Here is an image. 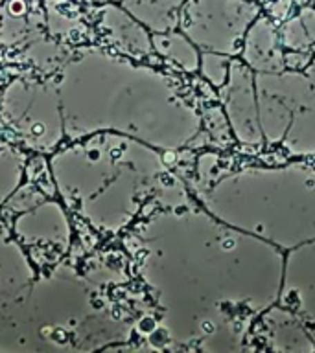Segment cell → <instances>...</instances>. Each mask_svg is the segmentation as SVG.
<instances>
[{"label": "cell", "instance_id": "cell-1", "mask_svg": "<svg viewBox=\"0 0 315 353\" xmlns=\"http://www.w3.org/2000/svg\"><path fill=\"white\" fill-rule=\"evenodd\" d=\"M177 217L184 232L182 341L207 352L242 350L253 324L278 302L286 256L192 203Z\"/></svg>", "mask_w": 315, "mask_h": 353}, {"label": "cell", "instance_id": "cell-2", "mask_svg": "<svg viewBox=\"0 0 315 353\" xmlns=\"http://www.w3.org/2000/svg\"><path fill=\"white\" fill-rule=\"evenodd\" d=\"M216 219L280 250L315 241V164L245 165L198 192Z\"/></svg>", "mask_w": 315, "mask_h": 353}, {"label": "cell", "instance_id": "cell-3", "mask_svg": "<svg viewBox=\"0 0 315 353\" xmlns=\"http://www.w3.org/2000/svg\"><path fill=\"white\" fill-rule=\"evenodd\" d=\"M220 99L242 145L315 159V57L278 72L253 70L234 57Z\"/></svg>", "mask_w": 315, "mask_h": 353}, {"label": "cell", "instance_id": "cell-4", "mask_svg": "<svg viewBox=\"0 0 315 353\" xmlns=\"http://www.w3.org/2000/svg\"><path fill=\"white\" fill-rule=\"evenodd\" d=\"M262 13L254 0H184L179 10V24L190 43L203 52V65L214 61L207 74L220 88L229 74V63L242 54L249 26ZM199 66V68H201Z\"/></svg>", "mask_w": 315, "mask_h": 353}, {"label": "cell", "instance_id": "cell-5", "mask_svg": "<svg viewBox=\"0 0 315 353\" xmlns=\"http://www.w3.org/2000/svg\"><path fill=\"white\" fill-rule=\"evenodd\" d=\"M278 302L303 324L315 346V241L287 250Z\"/></svg>", "mask_w": 315, "mask_h": 353}, {"label": "cell", "instance_id": "cell-6", "mask_svg": "<svg viewBox=\"0 0 315 353\" xmlns=\"http://www.w3.org/2000/svg\"><path fill=\"white\" fill-rule=\"evenodd\" d=\"M254 2H260V4H265V2H269V0H254Z\"/></svg>", "mask_w": 315, "mask_h": 353}]
</instances>
